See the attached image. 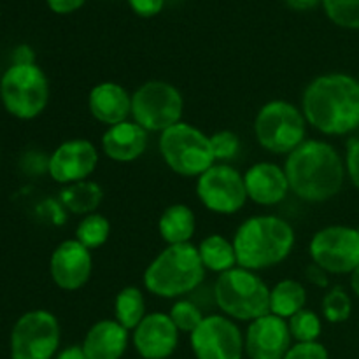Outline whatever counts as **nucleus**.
I'll return each mask as SVG.
<instances>
[{"label":"nucleus","mask_w":359,"mask_h":359,"mask_svg":"<svg viewBox=\"0 0 359 359\" xmlns=\"http://www.w3.org/2000/svg\"><path fill=\"white\" fill-rule=\"evenodd\" d=\"M302 112L323 135L354 132L359 128V81L342 72L314 77L302 95Z\"/></svg>","instance_id":"1"},{"label":"nucleus","mask_w":359,"mask_h":359,"mask_svg":"<svg viewBox=\"0 0 359 359\" xmlns=\"http://www.w3.org/2000/svg\"><path fill=\"white\" fill-rule=\"evenodd\" d=\"M290 189L307 203L335 198L346 181V161L326 140L307 139L284 161Z\"/></svg>","instance_id":"2"},{"label":"nucleus","mask_w":359,"mask_h":359,"mask_svg":"<svg viewBox=\"0 0 359 359\" xmlns=\"http://www.w3.org/2000/svg\"><path fill=\"white\" fill-rule=\"evenodd\" d=\"M237 265L262 272L290 258L297 235L293 226L276 214H258L238 224L233 235Z\"/></svg>","instance_id":"3"},{"label":"nucleus","mask_w":359,"mask_h":359,"mask_svg":"<svg viewBox=\"0 0 359 359\" xmlns=\"http://www.w3.org/2000/svg\"><path fill=\"white\" fill-rule=\"evenodd\" d=\"M205 273L195 244L167 245L146 266L142 284L153 297L179 300L198 290L205 280Z\"/></svg>","instance_id":"4"},{"label":"nucleus","mask_w":359,"mask_h":359,"mask_svg":"<svg viewBox=\"0 0 359 359\" xmlns=\"http://www.w3.org/2000/svg\"><path fill=\"white\" fill-rule=\"evenodd\" d=\"M214 304L221 314L233 321H255L270 314V287L258 272L235 266L217 276Z\"/></svg>","instance_id":"5"},{"label":"nucleus","mask_w":359,"mask_h":359,"mask_svg":"<svg viewBox=\"0 0 359 359\" xmlns=\"http://www.w3.org/2000/svg\"><path fill=\"white\" fill-rule=\"evenodd\" d=\"M158 149L165 165L181 177H200L217 163L210 137L184 121L160 133Z\"/></svg>","instance_id":"6"},{"label":"nucleus","mask_w":359,"mask_h":359,"mask_svg":"<svg viewBox=\"0 0 359 359\" xmlns=\"http://www.w3.org/2000/svg\"><path fill=\"white\" fill-rule=\"evenodd\" d=\"M307 119L302 107L287 100H270L255 118V137L272 154H290L307 140Z\"/></svg>","instance_id":"7"},{"label":"nucleus","mask_w":359,"mask_h":359,"mask_svg":"<svg viewBox=\"0 0 359 359\" xmlns=\"http://www.w3.org/2000/svg\"><path fill=\"white\" fill-rule=\"evenodd\" d=\"M0 98L14 118H37L48 107V76L35 63H13L0 79Z\"/></svg>","instance_id":"8"},{"label":"nucleus","mask_w":359,"mask_h":359,"mask_svg":"<svg viewBox=\"0 0 359 359\" xmlns=\"http://www.w3.org/2000/svg\"><path fill=\"white\" fill-rule=\"evenodd\" d=\"M182 112V93L167 81H146L132 93V119L149 133H163L181 123Z\"/></svg>","instance_id":"9"},{"label":"nucleus","mask_w":359,"mask_h":359,"mask_svg":"<svg viewBox=\"0 0 359 359\" xmlns=\"http://www.w3.org/2000/svg\"><path fill=\"white\" fill-rule=\"evenodd\" d=\"M195 193L209 212L233 216L248 203L244 174L230 163H214L196 177Z\"/></svg>","instance_id":"10"},{"label":"nucleus","mask_w":359,"mask_h":359,"mask_svg":"<svg viewBox=\"0 0 359 359\" xmlns=\"http://www.w3.org/2000/svg\"><path fill=\"white\" fill-rule=\"evenodd\" d=\"M62 330L49 311H30L21 316L11 333L13 359H51L58 353Z\"/></svg>","instance_id":"11"},{"label":"nucleus","mask_w":359,"mask_h":359,"mask_svg":"<svg viewBox=\"0 0 359 359\" xmlns=\"http://www.w3.org/2000/svg\"><path fill=\"white\" fill-rule=\"evenodd\" d=\"M309 255L314 265L333 276H347L359 266V233L356 228L332 224L312 235Z\"/></svg>","instance_id":"12"},{"label":"nucleus","mask_w":359,"mask_h":359,"mask_svg":"<svg viewBox=\"0 0 359 359\" xmlns=\"http://www.w3.org/2000/svg\"><path fill=\"white\" fill-rule=\"evenodd\" d=\"M189 344L196 359H242L245 353L241 328L223 314L205 316L189 333Z\"/></svg>","instance_id":"13"},{"label":"nucleus","mask_w":359,"mask_h":359,"mask_svg":"<svg viewBox=\"0 0 359 359\" xmlns=\"http://www.w3.org/2000/svg\"><path fill=\"white\" fill-rule=\"evenodd\" d=\"M100 153L88 139H69L60 144L48 160V172L62 186L88 181L97 170Z\"/></svg>","instance_id":"14"},{"label":"nucleus","mask_w":359,"mask_h":359,"mask_svg":"<svg viewBox=\"0 0 359 359\" xmlns=\"http://www.w3.org/2000/svg\"><path fill=\"white\" fill-rule=\"evenodd\" d=\"M49 273L60 290H83L93 273V255L76 238L60 242L49 258Z\"/></svg>","instance_id":"15"},{"label":"nucleus","mask_w":359,"mask_h":359,"mask_svg":"<svg viewBox=\"0 0 359 359\" xmlns=\"http://www.w3.org/2000/svg\"><path fill=\"white\" fill-rule=\"evenodd\" d=\"M291 342L293 337L287 321L273 314L249 323L244 335V349L249 359H284Z\"/></svg>","instance_id":"16"},{"label":"nucleus","mask_w":359,"mask_h":359,"mask_svg":"<svg viewBox=\"0 0 359 359\" xmlns=\"http://www.w3.org/2000/svg\"><path fill=\"white\" fill-rule=\"evenodd\" d=\"M179 333L167 312H151L132 332V344L140 358L167 359L177 349Z\"/></svg>","instance_id":"17"},{"label":"nucleus","mask_w":359,"mask_h":359,"mask_svg":"<svg viewBox=\"0 0 359 359\" xmlns=\"http://www.w3.org/2000/svg\"><path fill=\"white\" fill-rule=\"evenodd\" d=\"M248 198L256 205H279L290 195V182L284 167L273 161H258L244 174Z\"/></svg>","instance_id":"18"},{"label":"nucleus","mask_w":359,"mask_h":359,"mask_svg":"<svg viewBox=\"0 0 359 359\" xmlns=\"http://www.w3.org/2000/svg\"><path fill=\"white\" fill-rule=\"evenodd\" d=\"M88 111L102 125H119L132 116V93L123 84L104 81L91 88Z\"/></svg>","instance_id":"19"},{"label":"nucleus","mask_w":359,"mask_h":359,"mask_svg":"<svg viewBox=\"0 0 359 359\" xmlns=\"http://www.w3.org/2000/svg\"><path fill=\"white\" fill-rule=\"evenodd\" d=\"M149 132L135 121H123L119 125L107 126L100 140L102 153L116 163H132L139 160L147 149Z\"/></svg>","instance_id":"20"},{"label":"nucleus","mask_w":359,"mask_h":359,"mask_svg":"<svg viewBox=\"0 0 359 359\" xmlns=\"http://www.w3.org/2000/svg\"><path fill=\"white\" fill-rule=\"evenodd\" d=\"M128 330L116 319H102L88 330L81 347L88 359H121L128 349Z\"/></svg>","instance_id":"21"},{"label":"nucleus","mask_w":359,"mask_h":359,"mask_svg":"<svg viewBox=\"0 0 359 359\" xmlns=\"http://www.w3.org/2000/svg\"><path fill=\"white\" fill-rule=\"evenodd\" d=\"M196 231V216L186 203H172L158 219V233L167 245L191 244Z\"/></svg>","instance_id":"22"},{"label":"nucleus","mask_w":359,"mask_h":359,"mask_svg":"<svg viewBox=\"0 0 359 359\" xmlns=\"http://www.w3.org/2000/svg\"><path fill=\"white\" fill-rule=\"evenodd\" d=\"M307 287L297 279H283L270 287V314L283 319L293 318L307 309Z\"/></svg>","instance_id":"23"},{"label":"nucleus","mask_w":359,"mask_h":359,"mask_svg":"<svg viewBox=\"0 0 359 359\" xmlns=\"http://www.w3.org/2000/svg\"><path fill=\"white\" fill-rule=\"evenodd\" d=\"M198 255L207 272H214L217 276L235 269L237 265V252H235L233 241L219 233H210L202 238L198 245Z\"/></svg>","instance_id":"24"},{"label":"nucleus","mask_w":359,"mask_h":359,"mask_svg":"<svg viewBox=\"0 0 359 359\" xmlns=\"http://www.w3.org/2000/svg\"><path fill=\"white\" fill-rule=\"evenodd\" d=\"M60 202L69 212L77 216H88L97 212L100 203L104 202V189L95 181H81L74 184L63 186L60 193Z\"/></svg>","instance_id":"25"},{"label":"nucleus","mask_w":359,"mask_h":359,"mask_svg":"<svg viewBox=\"0 0 359 359\" xmlns=\"http://www.w3.org/2000/svg\"><path fill=\"white\" fill-rule=\"evenodd\" d=\"M146 316V298L140 287L125 286L119 290L114 298V319L123 328L133 332Z\"/></svg>","instance_id":"26"},{"label":"nucleus","mask_w":359,"mask_h":359,"mask_svg":"<svg viewBox=\"0 0 359 359\" xmlns=\"http://www.w3.org/2000/svg\"><path fill=\"white\" fill-rule=\"evenodd\" d=\"M111 237V221L104 214H88L81 217L76 226V241H79L90 251H97Z\"/></svg>","instance_id":"27"},{"label":"nucleus","mask_w":359,"mask_h":359,"mask_svg":"<svg viewBox=\"0 0 359 359\" xmlns=\"http://www.w3.org/2000/svg\"><path fill=\"white\" fill-rule=\"evenodd\" d=\"M323 318L328 323H346L353 314V300L342 286L330 287L321 300Z\"/></svg>","instance_id":"28"},{"label":"nucleus","mask_w":359,"mask_h":359,"mask_svg":"<svg viewBox=\"0 0 359 359\" xmlns=\"http://www.w3.org/2000/svg\"><path fill=\"white\" fill-rule=\"evenodd\" d=\"M290 332L297 342H318L323 333V321L318 312L311 309H304L293 318L287 319Z\"/></svg>","instance_id":"29"},{"label":"nucleus","mask_w":359,"mask_h":359,"mask_svg":"<svg viewBox=\"0 0 359 359\" xmlns=\"http://www.w3.org/2000/svg\"><path fill=\"white\" fill-rule=\"evenodd\" d=\"M168 316L174 321V325L177 326V330L181 333H193L198 328L200 323L203 321V312L202 309L196 304H193L191 300H186V298H179L172 304Z\"/></svg>","instance_id":"30"},{"label":"nucleus","mask_w":359,"mask_h":359,"mask_svg":"<svg viewBox=\"0 0 359 359\" xmlns=\"http://www.w3.org/2000/svg\"><path fill=\"white\" fill-rule=\"evenodd\" d=\"M323 7L330 20L342 28H359V0H323Z\"/></svg>","instance_id":"31"},{"label":"nucleus","mask_w":359,"mask_h":359,"mask_svg":"<svg viewBox=\"0 0 359 359\" xmlns=\"http://www.w3.org/2000/svg\"><path fill=\"white\" fill-rule=\"evenodd\" d=\"M214 156L217 163H228L233 160L241 151V137L231 130H219V132L210 135Z\"/></svg>","instance_id":"32"},{"label":"nucleus","mask_w":359,"mask_h":359,"mask_svg":"<svg viewBox=\"0 0 359 359\" xmlns=\"http://www.w3.org/2000/svg\"><path fill=\"white\" fill-rule=\"evenodd\" d=\"M284 359H330L328 351L319 342H297Z\"/></svg>","instance_id":"33"},{"label":"nucleus","mask_w":359,"mask_h":359,"mask_svg":"<svg viewBox=\"0 0 359 359\" xmlns=\"http://www.w3.org/2000/svg\"><path fill=\"white\" fill-rule=\"evenodd\" d=\"M346 172L349 175L351 182L359 189V139L351 140L347 144Z\"/></svg>","instance_id":"34"},{"label":"nucleus","mask_w":359,"mask_h":359,"mask_svg":"<svg viewBox=\"0 0 359 359\" xmlns=\"http://www.w3.org/2000/svg\"><path fill=\"white\" fill-rule=\"evenodd\" d=\"M167 0H128L133 13L140 18H153L161 13Z\"/></svg>","instance_id":"35"},{"label":"nucleus","mask_w":359,"mask_h":359,"mask_svg":"<svg viewBox=\"0 0 359 359\" xmlns=\"http://www.w3.org/2000/svg\"><path fill=\"white\" fill-rule=\"evenodd\" d=\"M49 9L56 14H70L74 11L81 9L86 0H46Z\"/></svg>","instance_id":"36"},{"label":"nucleus","mask_w":359,"mask_h":359,"mask_svg":"<svg viewBox=\"0 0 359 359\" xmlns=\"http://www.w3.org/2000/svg\"><path fill=\"white\" fill-rule=\"evenodd\" d=\"M328 276L330 273H326L325 270L319 269L314 263H311V265L307 266V270H305V277H307L309 283H312L318 287H328Z\"/></svg>","instance_id":"37"},{"label":"nucleus","mask_w":359,"mask_h":359,"mask_svg":"<svg viewBox=\"0 0 359 359\" xmlns=\"http://www.w3.org/2000/svg\"><path fill=\"white\" fill-rule=\"evenodd\" d=\"M55 359H88L84 354L83 347L81 346H70L67 349H63L62 353L56 354Z\"/></svg>","instance_id":"38"},{"label":"nucleus","mask_w":359,"mask_h":359,"mask_svg":"<svg viewBox=\"0 0 359 359\" xmlns=\"http://www.w3.org/2000/svg\"><path fill=\"white\" fill-rule=\"evenodd\" d=\"M14 63H34V53L28 46H21L16 49V55H14Z\"/></svg>","instance_id":"39"},{"label":"nucleus","mask_w":359,"mask_h":359,"mask_svg":"<svg viewBox=\"0 0 359 359\" xmlns=\"http://www.w3.org/2000/svg\"><path fill=\"white\" fill-rule=\"evenodd\" d=\"M319 2H323V0H286L287 6H290L291 9H297V11L314 9Z\"/></svg>","instance_id":"40"},{"label":"nucleus","mask_w":359,"mask_h":359,"mask_svg":"<svg viewBox=\"0 0 359 359\" xmlns=\"http://www.w3.org/2000/svg\"><path fill=\"white\" fill-rule=\"evenodd\" d=\"M351 290L356 293V297L359 298V266L351 273Z\"/></svg>","instance_id":"41"},{"label":"nucleus","mask_w":359,"mask_h":359,"mask_svg":"<svg viewBox=\"0 0 359 359\" xmlns=\"http://www.w3.org/2000/svg\"><path fill=\"white\" fill-rule=\"evenodd\" d=\"M356 230H358V233H359V226H358V228H356Z\"/></svg>","instance_id":"42"}]
</instances>
